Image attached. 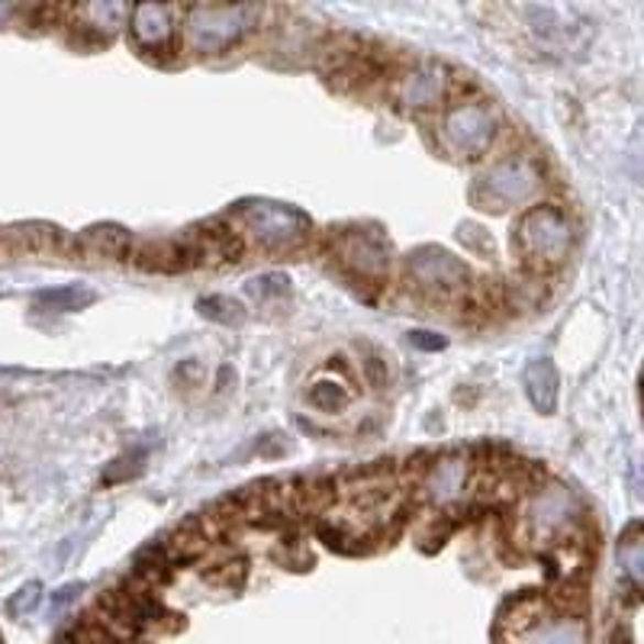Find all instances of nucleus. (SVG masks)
I'll return each mask as SVG.
<instances>
[{"label":"nucleus","instance_id":"5701e85b","mask_svg":"<svg viewBox=\"0 0 644 644\" xmlns=\"http://www.w3.org/2000/svg\"><path fill=\"white\" fill-rule=\"evenodd\" d=\"M245 294L258 303L284 301L291 294V281L284 274H261V277L245 284Z\"/></svg>","mask_w":644,"mask_h":644},{"label":"nucleus","instance_id":"7ed1b4c3","mask_svg":"<svg viewBox=\"0 0 644 644\" xmlns=\"http://www.w3.org/2000/svg\"><path fill=\"white\" fill-rule=\"evenodd\" d=\"M513 245L535 271H552L574 249V222L558 207H528L513 229Z\"/></svg>","mask_w":644,"mask_h":644},{"label":"nucleus","instance_id":"dca6fc26","mask_svg":"<svg viewBox=\"0 0 644 644\" xmlns=\"http://www.w3.org/2000/svg\"><path fill=\"white\" fill-rule=\"evenodd\" d=\"M75 23L81 33H94L97 40H110L117 30H123L129 20V7L127 3H85V7H75Z\"/></svg>","mask_w":644,"mask_h":644},{"label":"nucleus","instance_id":"412c9836","mask_svg":"<svg viewBox=\"0 0 644 644\" xmlns=\"http://www.w3.org/2000/svg\"><path fill=\"white\" fill-rule=\"evenodd\" d=\"M200 316H207L210 323H219V326H242L245 323V306L232 297H222V294H214V297H204L197 303Z\"/></svg>","mask_w":644,"mask_h":644},{"label":"nucleus","instance_id":"4468645a","mask_svg":"<svg viewBox=\"0 0 644 644\" xmlns=\"http://www.w3.org/2000/svg\"><path fill=\"white\" fill-rule=\"evenodd\" d=\"M132 261H135L142 271H162V274H174V271L197 268L184 239H155V242L149 239V242H142V245L132 252Z\"/></svg>","mask_w":644,"mask_h":644},{"label":"nucleus","instance_id":"20e7f679","mask_svg":"<svg viewBox=\"0 0 644 644\" xmlns=\"http://www.w3.org/2000/svg\"><path fill=\"white\" fill-rule=\"evenodd\" d=\"M538 187H542V168L528 155H506L473 181L471 200L480 210L506 214L528 204L538 194Z\"/></svg>","mask_w":644,"mask_h":644},{"label":"nucleus","instance_id":"9d476101","mask_svg":"<svg viewBox=\"0 0 644 644\" xmlns=\"http://www.w3.org/2000/svg\"><path fill=\"white\" fill-rule=\"evenodd\" d=\"M174 7L165 3H139L129 7V33L132 43L139 45L145 55H162L174 48Z\"/></svg>","mask_w":644,"mask_h":644},{"label":"nucleus","instance_id":"9b49d317","mask_svg":"<svg viewBox=\"0 0 644 644\" xmlns=\"http://www.w3.org/2000/svg\"><path fill=\"white\" fill-rule=\"evenodd\" d=\"M445 87H448V78H445V68L438 62H419L413 65L400 85H396V100L419 113V110H435L441 100H445Z\"/></svg>","mask_w":644,"mask_h":644},{"label":"nucleus","instance_id":"aec40b11","mask_svg":"<svg viewBox=\"0 0 644 644\" xmlns=\"http://www.w3.org/2000/svg\"><path fill=\"white\" fill-rule=\"evenodd\" d=\"M306 400L319 413H342L345 406L351 403V390L339 384V381H319V384H313V390L306 393Z\"/></svg>","mask_w":644,"mask_h":644},{"label":"nucleus","instance_id":"cd10ccee","mask_svg":"<svg viewBox=\"0 0 644 644\" xmlns=\"http://www.w3.org/2000/svg\"><path fill=\"white\" fill-rule=\"evenodd\" d=\"M364 374H368V381H371L374 386L384 384L386 381L384 361H381V358H368V361H364Z\"/></svg>","mask_w":644,"mask_h":644},{"label":"nucleus","instance_id":"f3484780","mask_svg":"<svg viewBox=\"0 0 644 644\" xmlns=\"http://www.w3.org/2000/svg\"><path fill=\"white\" fill-rule=\"evenodd\" d=\"M78 252L90 261H120L132 252V242H129V232H123L120 226H90L85 236L75 242Z\"/></svg>","mask_w":644,"mask_h":644},{"label":"nucleus","instance_id":"39448f33","mask_svg":"<svg viewBox=\"0 0 644 644\" xmlns=\"http://www.w3.org/2000/svg\"><path fill=\"white\" fill-rule=\"evenodd\" d=\"M583 522V506L574 496V490L548 483L542 490L532 493L528 506H525V532L535 545H574V532Z\"/></svg>","mask_w":644,"mask_h":644},{"label":"nucleus","instance_id":"f03ea898","mask_svg":"<svg viewBox=\"0 0 644 644\" xmlns=\"http://www.w3.org/2000/svg\"><path fill=\"white\" fill-rule=\"evenodd\" d=\"M232 229L261 252H294L313 232L309 216L274 200H249L232 214Z\"/></svg>","mask_w":644,"mask_h":644},{"label":"nucleus","instance_id":"6ab92c4d","mask_svg":"<svg viewBox=\"0 0 644 644\" xmlns=\"http://www.w3.org/2000/svg\"><path fill=\"white\" fill-rule=\"evenodd\" d=\"M10 242L20 252H55L62 249V229L45 226V222H30V226H13L10 229Z\"/></svg>","mask_w":644,"mask_h":644},{"label":"nucleus","instance_id":"c85d7f7f","mask_svg":"<svg viewBox=\"0 0 644 644\" xmlns=\"http://www.w3.org/2000/svg\"><path fill=\"white\" fill-rule=\"evenodd\" d=\"M17 13V7L13 3H0V26H7V20Z\"/></svg>","mask_w":644,"mask_h":644},{"label":"nucleus","instance_id":"ddd939ff","mask_svg":"<svg viewBox=\"0 0 644 644\" xmlns=\"http://www.w3.org/2000/svg\"><path fill=\"white\" fill-rule=\"evenodd\" d=\"M500 638V635H496ZM503 644H587V625L570 612H548L542 622L525 629L522 635L500 638Z\"/></svg>","mask_w":644,"mask_h":644},{"label":"nucleus","instance_id":"423d86ee","mask_svg":"<svg viewBox=\"0 0 644 644\" xmlns=\"http://www.w3.org/2000/svg\"><path fill=\"white\" fill-rule=\"evenodd\" d=\"M496 139V113L487 103H451L438 120V142L451 159L473 162L487 155Z\"/></svg>","mask_w":644,"mask_h":644},{"label":"nucleus","instance_id":"a211bd4d","mask_svg":"<svg viewBox=\"0 0 644 644\" xmlns=\"http://www.w3.org/2000/svg\"><path fill=\"white\" fill-rule=\"evenodd\" d=\"M97 303V294L85 284H65V287H52L36 294V309L45 313H78Z\"/></svg>","mask_w":644,"mask_h":644},{"label":"nucleus","instance_id":"1a4fd4ad","mask_svg":"<svg viewBox=\"0 0 644 644\" xmlns=\"http://www.w3.org/2000/svg\"><path fill=\"white\" fill-rule=\"evenodd\" d=\"M519 13L525 17V26L528 33L545 45V48H555V52H567L580 40H587V26L580 20L577 10H564V7H519Z\"/></svg>","mask_w":644,"mask_h":644},{"label":"nucleus","instance_id":"f8f14e48","mask_svg":"<svg viewBox=\"0 0 644 644\" xmlns=\"http://www.w3.org/2000/svg\"><path fill=\"white\" fill-rule=\"evenodd\" d=\"M468 471H471V465L465 461V455L435 458V465H429L423 480H419V490L432 506H451L465 496Z\"/></svg>","mask_w":644,"mask_h":644},{"label":"nucleus","instance_id":"6e6552de","mask_svg":"<svg viewBox=\"0 0 644 644\" xmlns=\"http://www.w3.org/2000/svg\"><path fill=\"white\" fill-rule=\"evenodd\" d=\"M336 258L345 274H351L358 284H381L390 268V249L381 236L351 229L336 239Z\"/></svg>","mask_w":644,"mask_h":644},{"label":"nucleus","instance_id":"4be33fe9","mask_svg":"<svg viewBox=\"0 0 644 644\" xmlns=\"http://www.w3.org/2000/svg\"><path fill=\"white\" fill-rule=\"evenodd\" d=\"M619 564L625 567V574H629L632 587L638 590V583H642V567H644L642 532H638V525H632V528L625 532V538L619 542Z\"/></svg>","mask_w":644,"mask_h":644},{"label":"nucleus","instance_id":"393cba45","mask_svg":"<svg viewBox=\"0 0 644 644\" xmlns=\"http://www.w3.org/2000/svg\"><path fill=\"white\" fill-rule=\"evenodd\" d=\"M458 239H461L471 252H477V255H490V252H493V239H490V232H483L477 222H465V226L458 229Z\"/></svg>","mask_w":644,"mask_h":644},{"label":"nucleus","instance_id":"7c9ffc66","mask_svg":"<svg viewBox=\"0 0 644 644\" xmlns=\"http://www.w3.org/2000/svg\"><path fill=\"white\" fill-rule=\"evenodd\" d=\"M62 644H72V642H62Z\"/></svg>","mask_w":644,"mask_h":644},{"label":"nucleus","instance_id":"0eeeda50","mask_svg":"<svg viewBox=\"0 0 644 644\" xmlns=\"http://www.w3.org/2000/svg\"><path fill=\"white\" fill-rule=\"evenodd\" d=\"M406 277L419 294L435 297V301H448V297H458V294L468 291L471 271L461 258H455L451 252L435 249V245H423L406 258Z\"/></svg>","mask_w":644,"mask_h":644},{"label":"nucleus","instance_id":"a878e982","mask_svg":"<svg viewBox=\"0 0 644 644\" xmlns=\"http://www.w3.org/2000/svg\"><path fill=\"white\" fill-rule=\"evenodd\" d=\"M85 587L81 583H68V587H62L55 597H52V605H48V615H62L72 602L78 600V593H81Z\"/></svg>","mask_w":644,"mask_h":644},{"label":"nucleus","instance_id":"2eb2a0df","mask_svg":"<svg viewBox=\"0 0 644 644\" xmlns=\"http://www.w3.org/2000/svg\"><path fill=\"white\" fill-rule=\"evenodd\" d=\"M525 393L532 400V406L545 416H552L558 410V396H560V378L558 368L552 358H535L528 361L525 368Z\"/></svg>","mask_w":644,"mask_h":644},{"label":"nucleus","instance_id":"c756f323","mask_svg":"<svg viewBox=\"0 0 644 644\" xmlns=\"http://www.w3.org/2000/svg\"><path fill=\"white\" fill-rule=\"evenodd\" d=\"M615 644H635V642H632V635H629V632H619V635H615Z\"/></svg>","mask_w":644,"mask_h":644},{"label":"nucleus","instance_id":"f257e3e1","mask_svg":"<svg viewBox=\"0 0 644 644\" xmlns=\"http://www.w3.org/2000/svg\"><path fill=\"white\" fill-rule=\"evenodd\" d=\"M261 23L258 3H197L184 10V45L194 55H222Z\"/></svg>","mask_w":644,"mask_h":644},{"label":"nucleus","instance_id":"bb28decb","mask_svg":"<svg viewBox=\"0 0 644 644\" xmlns=\"http://www.w3.org/2000/svg\"><path fill=\"white\" fill-rule=\"evenodd\" d=\"M410 345L413 348H423V351H438V348H445V339L441 336H435V332H410Z\"/></svg>","mask_w":644,"mask_h":644},{"label":"nucleus","instance_id":"b1692460","mask_svg":"<svg viewBox=\"0 0 644 644\" xmlns=\"http://www.w3.org/2000/svg\"><path fill=\"white\" fill-rule=\"evenodd\" d=\"M40 602H43V583L30 580V583H23V587L7 600V612H10L13 619H23V615L36 612Z\"/></svg>","mask_w":644,"mask_h":644}]
</instances>
